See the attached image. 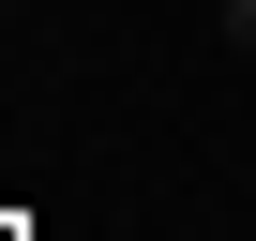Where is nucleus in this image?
<instances>
[{
	"label": "nucleus",
	"instance_id": "f257e3e1",
	"mask_svg": "<svg viewBox=\"0 0 256 241\" xmlns=\"http://www.w3.org/2000/svg\"><path fill=\"white\" fill-rule=\"evenodd\" d=\"M211 30H226V46H241V60H256V0H211Z\"/></svg>",
	"mask_w": 256,
	"mask_h": 241
}]
</instances>
